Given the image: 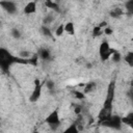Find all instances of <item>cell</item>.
<instances>
[{"label":"cell","instance_id":"10","mask_svg":"<svg viewBox=\"0 0 133 133\" xmlns=\"http://www.w3.org/2000/svg\"><path fill=\"white\" fill-rule=\"evenodd\" d=\"M112 114H113L112 111H109V110H106L104 108H101V110L98 113V123L101 125L102 123H104L105 121H107Z\"/></svg>","mask_w":133,"mask_h":133},{"label":"cell","instance_id":"13","mask_svg":"<svg viewBox=\"0 0 133 133\" xmlns=\"http://www.w3.org/2000/svg\"><path fill=\"white\" fill-rule=\"evenodd\" d=\"M45 5H46L47 8H50V10H52V11L55 12V14H60V12H61V8L59 7V5H58L57 2L48 0V1L45 2Z\"/></svg>","mask_w":133,"mask_h":133},{"label":"cell","instance_id":"5","mask_svg":"<svg viewBox=\"0 0 133 133\" xmlns=\"http://www.w3.org/2000/svg\"><path fill=\"white\" fill-rule=\"evenodd\" d=\"M101 126L106 127V128H109V129H113V130L119 131V130H122V128H123L124 125L122 123V116L112 114L107 121H105L104 123H102Z\"/></svg>","mask_w":133,"mask_h":133},{"label":"cell","instance_id":"22","mask_svg":"<svg viewBox=\"0 0 133 133\" xmlns=\"http://www.w3.org/2000/svg\"><path fill=\"white\" fill-rule=\"evenodd\" d=\"M32 55H33V54H32L30 51H28V50H24V49H23V50H20L18 57H20V58H22V59H25V60H28Z\"/></svg>","mask_w":133,"mask_h":133},{"label":"cell","instance_id":"24","mask_svg":"<svg viewBox=\"0 0 133 133\" xmlns=\"http://www.w3.org/2000/svg\"><path fill=\"white\" fill-rule=\"evenodd\" d=\"M125 12L132 15L133 14V0H129L125 2Z\"/></svg>","mask_w":133,"mask_h":133},{"label":"cell","instance_id":"6","mask_svg":"<svg viewBox=\"0 0 133 133\" xmlns=\"http://www.w3.org/2000/svg\"><path fill=\"white\" fill-rule=\"evenodd\" d=\"M114 52V49H112L109 45V43L107 41H103L100 44L99 47V54H100V58L102 61H106L108 59H110L112 53Z\"/></svg>","mask_w":133,"mask_h":133},{"label":"cell","instance_id":"18","mask_svg":"<svg viewBox=\"0 0 133 133\" xmlns=\"http://www.w3.org/2000/svg\"><path fill=\"white\" fill-rule=\"evenodd\" d=\"M122 123H123V125H127L128 127H132L133 126V112H129L126 116H123Z\"/></svg>","mask_w":133,"mask_h":133},{"label":"cell","instance_id":"21","mask_svg":"<svg viewBox=\"0 0 133 133\" xmlns=\"http://www.w3.org/2000/svg\"><path fill=\"white\" fill-rule=\"evenodd\" d=\"M124 60H125V62H126L129 66H133V52H132V51H128V52L125 54Z\"/></svg>","mask_w":133,"mask_h":133},{"label":"cell","instance_id":"11","mask_svg":"<svg viewBox=\"0 0 133 133\" xmlns=\"http://www.w3.org/2000/svg\"><path fill=\"white\" fill-rule=\"evenodd\" d=\"M97 87H98V85H97V83H96L95 81H89V82H87V83H85V84L83 85L82 92L86 96V95H88V94L94 92V91L97 89Z\"/></svg>","mask_w":133,"mask_h":133},{"label":"cell","instance_id":"1","mask_svg":"<svg viewBox=\"0 0 133 133\" xmlns=\"http://www.w3.org/2000/svg\"><path fill=\"white\" fill-rule=\"evenodd\" d=\"M16 63L26 64L28 63V60L22 59L10 53L6 48L0 47V69L3 72H8L9 69Z\"/></svg>","mask_w":133,"mask_h":133},{"label":"cell","instance_id":"9","mask_svg":"<svg viewBox=\"0 0 133 133\" xmlns=\"http://www.w3.org/2000/svg\"><path fill=\"white\" fill-rule=\"evenodd\" d=\"M36 10H37V2L36 1H29L23 7V12L25 15H27V16L35 14Z\"/></svg>","mask_w":133,"mask_h":133},{"label":"cell","instance_id":"29","mask_svg":"<svg viewBox=\"0 0 133 133\" xmlns=\"http://www.w3.org/2000/svg\"><path fill=\"white\" fill-rule=\"evenodd\" d=\"M85 66H86V69H90V68L92 66V63L88 62V63H86V64H85Z\"/></svg>","mask_w":133,"mask_h":133},{"label":"cell","instance_id":"26","mask_svg":"<svg viewBox=\"0 0 133 133\" xmlns=\"http://www.w3.org/2000/svg\"><path fill=\"white\" fill-rule=\"evenodd\" d=\"M72 94H73V96L75 97V99H77V100H84L85 97H86V96L82 92V90H73Z\"/></svg>","mask_w":133,"mask_h":133},{"label":"cell","instance_id":"19","mask_svg":"<svg viewBox=\"0 0 133 133\" xmlns=\"http://www.w3.org/2000/svg\"><path fill=\"white\" fill-rule=\"evenodd\" d=\"M9 34H10V36H11L14 39H20V38L22 37V35H23L22 31H21L20 28H18V27H12V28L10 29V31H9Z\"/></svg>","mask_w":133,"mask_h":133},{"label":"cell","instance_id":"2","mask_svg":"<svg viewBox=\"0 0 133 133\" xmlns=\"http://www.w3.org/2000/svg\"><path fill=\"white\" fill-rule=\"evenodd\" d=\"M115 89H116V84L114 80H111L108 83L107 86V90H106V96H105V100L103 103V107L106 110L112 111L113 109V102H114V98H115Z\"/></svg>","mask_w":133,"mask_h":133},{"label":"cell","instance_id":"28","mask_svg":"<svg viewBox=\"0 0 133 133\" xmlns=\"http://www.w3.org/2000/svg\"><path fill=\"white\" fill-rule=\"evenodd\" d=\"M103 33H105L106 35H111V34L113 33V29L110 28L109 26H107V27H105V28L103 29Z\"/></svg>","mask_w":133,"mask_h":133},{"label":"cell","instance_id":"23","mask_svg":"<svg viewBox=\"0 0 133 133\" xmlns=\"http://www.w3.org/2000/svg\"><path fill=\"white\" fill-rule=\"evenodd\" d=\"M110 59L112 60V62H114V63H118L119 61H122V59H123V56H122L121 52H118V51L114 50V52L112 53V55H111Z\"/></svg>","mask_w":133,"mask_h":133},{"label":"cell","instance_id":"17","mask_svg":"<svg viewBox=\"0 0 133 133\" xmlns=\"http://www.w3.org/2000/svg\"><path fill=\"white\" fill-rule=\"evenodd\" d=\"M55 19H56L55 15H54L53 12H49V14H47V15L43 18V25L49 26V25H51V24H53V23L55 22Z\"/></svg>","mask_w":133,"mask_h":133},{"label":"cell","instance_id":"12","mask_svg":"<svg viewBox=\"0 0 133 133\" xmlns=\"http://www.w3.org/2000/svg\"><path fill=\"white\" fill-rule=\"evenodd\" d=\"M125 15V10L122 7H113L109 10V16L113 19H118Z\"/></svg>","mask_w":133,"mask_h":133},{"label":"cell","instance_id":"8","mask_svg":"<svg viewBox=\"0 0 133 133\" xmlns=\"http://www.w3.org/2000/svg\"><path fill=\"white\" fill-rule=\"evenodd\" d=\"M36 55L38 57V59H42L44 61H50L53 56H52V51L49 48H39L36 52Z\"/></svg>","mask_w":133,"mask_h":133},{"label":"cell","instance_id":"27","mask_svg":"<svg viewBox=\"0 0 133 133\" xmlns=\"http://www.w3.org/2000/svg\"><path fill=\"white\" fill-rule=\"evenodd\" d=\"M63 33H64V30H63V23H61V24H59L58 27L55 29L54 35H56V36H61Z\"/></svg>","mask_w":133,"mask_h":133},{"label":"cell","instance_id":"4","mask_svg":"<svg viewBox=\"0 0 133 133\" xmlns=\"http://www.w3.org/2000/svg\"><path fill=\"white\" fill-rule=\"evenodd\" d=\"M43 87H44V84L42 83V81L38 78L33 80V89L30 92L29 102L35 103L39 100V98L42 97V94H43Z\"/></svg>","mask_w":133,"mask_h":133},{"label":"cell","instance_id":"20","mask_svg":"<svg viewBox=\"0 0 133 133\" xmlns=\"http://www.w3.org/2000/svg\"><path fill=\"white\" fill-rule=\"evenodd\" d=\"M62 133H80V130H79V128L77 127V125L75 123H72L69 127H66L62 131Z\"/></svg>","mask_w":133,"mask_h":133},{"label":"cell","instance_id":"7","mask_svg":"<svg viewBox=\"0 0 133 133\" xmlns=\"http://www.w3.org/2000/svg\"><path fill=\"white\" fill-rule=\"evenodd\" d=\"M0 7L8 15L10 16H14L18 12L19 10V6L17 4V2L15 1H8V0H5V1H0Z\"/></svg>","mask_w":133,"mask_h":133},{"label":"cell","instance_id":"31","mask_svg":"<svg viewBox=\"0 0 133 133\" xmlns=\"http://www.w3.org/2000/svg\"><path fill=\"white\" fill-rule=\"evenodd\" d=\"M0 122H1V118H0Z\"/></svg>","mask_w":133,"mask_h":133},{"label":"cell","instance_id":"14","mask_svg":"<svg viewBox=\"0 0 133 133\" xmlns=\"http://www.w3.org/2000/svg\"><path fill=\"white\" fill-rule=\"evenodd\" d=\"M39 32H41V34H42V35H44L45 37L52 38V39H53V37H54V33H53V31L51 30L50 26L42 25V26L39 27Z\"/></svg>","mask_w":133,"mask_h":133},{"label":"cell","instance_id":"3","mask_svg":"<svg viewBox=\"0 0 133 133\" xmlns=\"http://www.w3.org/2000/svg\"><path fill=\"white\" fill-rule=\"evenodd\" d=\"M45 123L50 127L51 130L55 131L57 130L60 125H61V119H60V116H59V110L58 108H55L53 109L46 117H45Z\"/></svg>","mask_w":133,"mask_h":133},{"label":"cell","instance_id":"30","mask_svg":"<svg viewBox=\"0 0 133 133\" xmlns=\"http://www.w3.org/2000/svg\"><path fill=\"white\" fill-rule=\"evenodd\" d=\"M32 133H39L37 130H34V131H32Z\"/></svg>","mask_w":133,"mask_h":133},{"label":"cell","instance_id":"15","mask_svg":"<svg viewBox=\"0 0 133 133\" xmlns=\"http://www.w3.org/2000/svg\"><path fill=\"white\" fill-rule=\"evenodd\" d=\"M45 86L47 90L49 91L50 95H55L56 94V83L53 79H47L45 82Z\"/></svg>","mask_w":133,"mask_h":133},{"label":"cell","instance_id":"25","mask_svg":"<svg viewBox=\"0 0 133 133\" xmlns=\"http://www.w3.org/2000/svg\"><path fill=\"white\" fill-rule=\"evenodd\" d=\"M102 33H103V29H102L101 27H99L98 25L94 26L92 31H91V34H92L94 37H98V36H100Z\"/></svg>","mask_w":133,"mask_h":133},{"label":"cell","instance_id":"16","mask_svg":"<svg viewBox=\"0 0 133 133\" xmlns=\"http://www.w3.org/2000/svg\"><path fill=\"white\" fill-rule=\"evenodd\" d=\"M63 30H64V33H68L70 35H74L75 32H76L75 24L72 21H69L66 23H63Z\"/></svg>","mask_w":133,"mask_h":133}]
</instances>
